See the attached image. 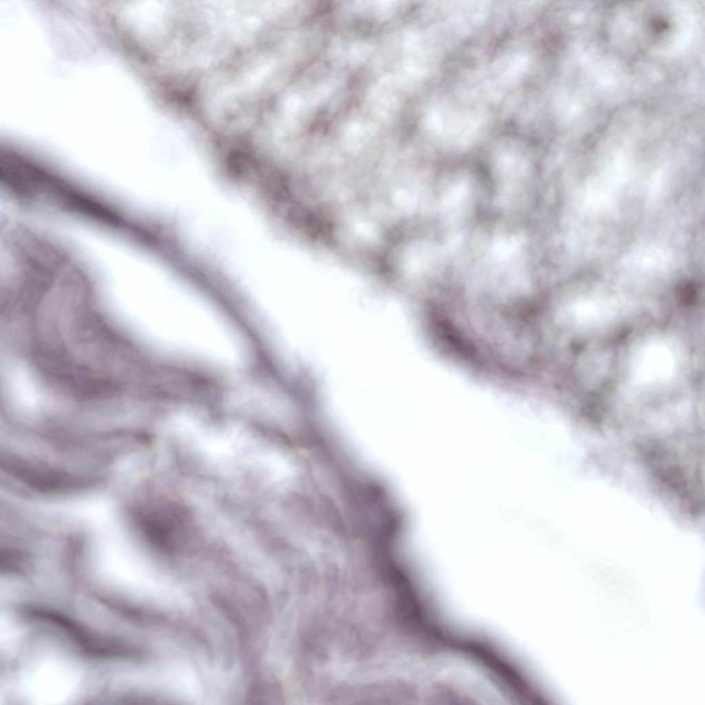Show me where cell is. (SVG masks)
<instances>
[{
  "label": "cell",
  "instance_id": "cell-1",
  "mask_svg": "<svg viewBox=\"0 0 705 705\" xmlns=\"http://www.w3.org/2000/svg\"><path fill=\"white\" fill-rule=\"evenodd\" d=\"M6 470L29 487L48 493H67L89 486L90 478L47 468H37L23 462H6Z\"/></svg>",
  "mask_w": 705,
  "mask_h": 705
}]
</instances>
